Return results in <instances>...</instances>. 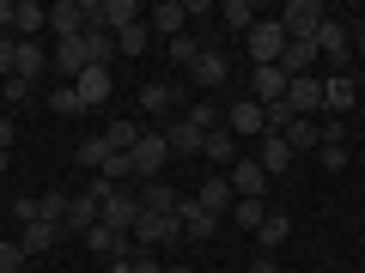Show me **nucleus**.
I'll return each instance as SVG.
<instances>
[{
  "label": "nucleus",
  "instance_id": "f257e3e1",
  "mask_svg": "<svg viewBox=\"0 0 365 273\" xmlns=\"http://www.w3.org/2000/svg\"><path fill=\"white\" fill-rule=\"evenodd\" d=\"M91 25H98V0H55V6H49V31H55V43L86 37Z\"/></svg>",
  "mask_w": 365,
  "mask_h": 273
},
{
  "label": "nucleus",
  "instance_id": "f03ea898",
  "mask_svg": "<svg viewBox=\"0 0 365 273\" xmlns=\"http://www.w3.org/2000/svg\"><path fill=\"white\" fill-rule=\"evenodd\" d=\"M244 43H250V61L256 67H274L280 55H287V25H280V18H256Z\"/></svg>",
  "mask_w": 365,
  "mask_h": 273
},
{
  "label": "nucleus",
  "instance_id": "7ed1b4c3",
  "mask_svg": "<svg viewBox=\"0 0 365 273\" xmlns=\"http://www.w3.org/2000/svg\"><path fill=\"white\" fill-rule=\"evenodd\" d=\"M128 158H134V182H158V170L170 164V140L146 128L140 140H134V152H128Z\"/></svg>",
  "mask_w": 365,
  "mask_h": 273
},
{
  "label": "nucleus",
  "instance_id": "20e7f679",
  "mask_svg": "<svg viewBox=\"0 0 365 273\" xmlns=\"http://www.w3.org/2000/svg\"><path fill=\"white\" fill-rule=\"evenodd\" d=\"M182 237V219L177 213H140V225H134V249H165V243H177Z\"/></svg>",
  "mask_w": 365,
  "mask_h": 273
},
{
  "label": "nucleus",
  "instance_id": "39448f33",
  "mask_svg": "<svg viewBox=\"0 0 365 273\" xmlns=\"http://www.w3.org/2000/svg\"><path fill=\"white\" fill-rule=\"evenodd\" d=\"M317 55L329 61V73H347V61H353V31L341 25V18H323V31H317Z\"/></svg>",
  "mask_w": 365,
  "mask_h": 273
},
{
  "label": "nucleus",
  "instance_id": "423d86ee",
  "mask_svg": "<svg viewBox=\"0 0 365 273\" xmlns=\"http://www.w3.org/2000/svg\"><path fill=\"white\" fill-rule=\"evenodd\" d=\"M323 6L317 0H292V6H280V25H287V37L292 43H317V31H323Z\"/></svg>",
  "mask_w": 365,
  "mask_h": 273
},
{
  "label": "nucleus",
  "instance_id": "0eeeda50",
  "mask_svg": "<svg viewBox=\"0 0 365 273\" xmlns=\"http://www.w3.org/2000/svg\"><path fill=\"white\" fill-rule=\"evenodd\" d=\"M98 225H110V231H122V237H134V225H140V195H134L128 182H122L116 195L104 200V213H98Z\"/></svg>",
  "mask_w": 365,
  "mask_h": 273
},
{
  "label": "nucleus",
  "instance_id": "6e6552de",
  "mask_svg": "<svg viewBox=\"0 0 365 273\" xmlns=\"http://www.w3.org/2000/svg\"><path fill=\"white\" fill-rule=\"evenodd\" d=\"M225 182H232V195H237V200H262V188H268L274 176H268V170L256 164V158H237V164H232V176H225Z\"/></svg>",
  "mask_w": 365,
  "mask_h": 273
},
{
  "label": "nucleus",
  "instance_id": "1a4fd4ad",
  "mask_svg": "<svg viewBox=\"0 0 365 273\" xmlns=\"http://www.w3.org/2000/svg\"><path fill=\"white\" fill-rule=\"evenodd\" d=\"M250 97H256L262 109L287 104V73H280V67H250Z\"/></svg>",
  "mask_w": 365,
  "mask_h": 273
},
{
  "label": "nucleus",
  "instance_id": "9d476101",
  "mask_svg": "<svg viewBox=\"0 0 365 273\" xmlns=\"http://www.w3.org/2000/svg\"><path fill=\"white\" fill-rule=\"evenodd\" d=\"M287 109H292V116H317V109H323V79H317V73L287 79Z\"/></svg>",
  "mask_w": 365,
  "mask_h": 273
},
{
  "label": "nucleus",
  "instance_id": "9b49d317",
  "mask_svg": "<svg viewBox=\"0 0 365 273\" xmlns=\"http://www.w3.org/2000/svg\"><path fill=\"white\" fill-rule=\"evenodd\" d=\"M353 104H359V79H353V73H329L323 79V109H329V116H347Z\"/></svg>",
  "mask_w": 365,
  "mask_h": 273
},
{
  "label": "nucleus",
  "instance_id": "f8f14e48",
  "mask_svg": "<svg viewBox=\"0 0 365 273\" xmlns=\"http://www.w3.org/2000/svg\"><path fill=\"white\" fill-rule=\"evenodd\" d=\"M189 79H195L201 91H220L225 79H232V61H225L220 49H201V55H195V67H189Z\"/></svg>",
  "mask_w": 365,
  "mask_h": 273
},
{
  "label": "nucleus",
  "instance_id": "ddd939ff",
  "mask_svg": "<svg viewBox=\"0 0 365 273\" xmlns=\"http://www.w3.org/2000/svg\"><path fill=\"white\" fill-rule=\"evenodd\" d=\"M73 91H79V104H86V109H98V104H110L116 79H110V67H86V73L73 79Z\"/></svg>",
  "mask_w": 365,
  "mask_h": 273
},
{
  "label": "nucleus",
  "instance_id": "4468645a",
  "mask_svg": "<svg viewBox=\"0 0 365 273\" xmlns=\"http://www.w3.org/2000/svg\"><path fill=\"white\" fill-rule=\"evenodd\" d=\"M79 243H86V249H91V255H98V261H116V255H128V249H134V237L110 231V225H91V231L79 237Z\"/></svg>",
  "mask_w": 365,
  "mask_h": 273
},
{
  "label": "nucleus",
  "instance_id": "2eb2a0df",
  "mask_svg": "<svg viewBox=\"0 0 365 273\" xmlns=\"http://www.w3.org/2000/svg\"><path fill=\"white\" fill-rule=\"evenodd\" d=\"M225 128H232L237 140H244V134H268V109H262L256 97H237L232 116H225Z\"/></svg>",
  "mask_w": 365,
  "mask_h": 273
},
{
  "label": "nucleus",
  "instance_id": "dca6fc26",
  "mask_svg": "<svg viewBox=\"0 0 365 273\" xmlns=\"http://www.w3.org/2000/svg\"><path fill=\"white\" fill-rule=\"evenodd\" d=\"M232 182H225V176H207V182H201V188H195V207L201 213H213V219H225V213H232Z\"/></svg>",
  "mask_w": 365,
  "mask_h": 273
},
{
  "label": "nucleus",
  "instance_id": "f3484780",
  "mask_svg": "<svg viewBox=\"0 0 365 273\" xmlns=\"http://www.w3.org/2000/svg\"><path fill=\"white\" fill-rule=\"evenodd\" d=\"M61 243V225H49V219H31V225H19V249H25L31 261L43 255V249H55Z\"/></svg>",
  "mask_w": 365,
  "mask_h": 273
},
{
  "label": "nucleus",
  "instance_id": "a211bd4d",
  "mask_svg": "<svg viewBox=\"0 0 365 273\" xmlns=\"http://www.w3.org/2000/svg\"><path fill=\"white\" fill-rule=\"evenodd\" d=\"M98 213H104V207H98V200H91L86 188H79V195H73V207H67V219H61V237H86L91 225H98Z\"/></svg>",
  "mask_w": 365,
  "mask_h": 273
},
{
  "label": "nucleus",
  "instance_id": "6ab92c4d",
  "mask_svg": "<svg viewBox=\"0 0 365 273\" xmlns=\"http://www.w3.org/2000/svg\"><path fill=\"white\" fill-rule=\"evenodd\" d=\"M140 6H134V0H98V25L110 31V37H116V31H128V25H140Z\"/></svg>",
  "mask_w": 365,
  "mask_h": 273
},
{
  "label": "nucleus",
  "instance_id": "aec40b11",
  "mask_svg": "<svg viewBox=\"0 0 365 273\" xmlns=\"http://www.w3.org/2000/svg\"><path fill=\"white\" fill-rule=\"evenodd\" d=\"M177 219H182V237H189V243H207V237L220 231V219H213V213H201L195 200H177Z\"/></svg>",
  "mask_w": 365,
  "mask_h": 273
},
{
  "label": "nucleus",
  "instance_id": "412c9836",
  "mask_svg": "<svg viewBox=\"0 0 365 273\" xmlns=\"http://www.w3.org/2000/svg\"><path fill=\"white\" fill-rule=\"evenodd\" d=\"M292 158H299V152H292V146L280 140V134H262V152H256V164L268 170V176H287V170H292Z\"/></svg>",
  "mask_w": 365,
  "mask_h": 273
},
{
  "label": "nucleus",
  "instance_id": "4be33fe9",
  "mask_svg": "<svg viewBox=\"0 0 365 273\" xmlns=\"http://www.w3.org/2000/svg\"><path fill=\"white\" fill-rule=\"evenodd\" d=\"M182 25H189V6L182 0H165V6L146 13V31H165V37H182Z\"/></svg>",
  "mask_w": 365,
  "mask_h": 273
},
{
  "label": "nucleus",
  "instance_id": "5701e85b",
  "mask_svg": "<svg viewBox=\"0 0 365 273\" xmlns=\"http://www.w3.org/2000/svg\"><path fill=\"white\" fill-rule=\"evenodd\" d=\"M280 140H287L292 152H323V122H317V116H299L287 134H280Z\"/></svg>",
  "mask_w": 365,
  "mask_h": 273
},
{
  "label": "nucleus",
  "instance_id": "b1692460",
  "mask_svg": "<svg viewBox=\"0 0 365 273\" xmlns=\"http://www.w3.org/2000/svg\"><path fill=\"white\" fill-rule=\"evenodd\" d=\"M49 67V55H43V43H19L13 49V79H31L37 85V73Z\"/></svg>",
  "mask_w": 365,
  "mask_h": 273
},
{
  "label": "nucleus",
  "instance_id": "393cba45",
  "mask_svg": "<svg viewBox=\"0 0 365 273\" xmlns=\"http://www.w3.org/2000/svg\"><path fill=\"white\" fill-rule=\"evenodd\" d=\"M165 140H170V152H182V158H195V152H201V140H207V134H201V128H195V122H189V116H182V122H170V128H165Z\"/></svg>",
  "mask_w": 365,
  "mask_h": 273
},
{
  "label": "nucleus",
  "instance_id": "a878e982",
  "mask_svg": "<svg viewBox=\"0 0 365 273\" xmlns=\"http://www.w3.org/2000/svg\"><path fill=\"white\" fill-rule=\"evenodd\" d=\"M49 25V6H37V0H19V18H13V31H19V43H37V31Z\"/></svg>",
  "mask_w": 365,
  "mask_h": 273
},
{
  "label": "nucleus",
  "instance_id": "bb28decb",
  "mask_svg": "<svg viewBox=\"0 0 365 273\" xmlns=\"http://www.w3.org/2000/svg\"><path fill=\"white\" fill-rule=\"evenodd\" d=\"M79 49H86V61H91V67H110V55H116V37H110L104 25H91L86 37H79Z\"/></svg>",
  "mask_w": 365,
  "mask_h": 273
},
{
  "label": "nucleus",
  "instance_id": "cd10ccee",
  "mask_svg": "<svg viewBox=\"0 0 365 273\" xmlns=\"http://www.w3.org/2000/svg\"><path fill=\"white\" fill-rule=\"evenodd\" d=\"M201 158H213V164H237V134L232 128H213L207 140H201Z\"/></svg>",
  "mask_w": 365,
  "mask_h": 273
},
{
  "label": "nucleus",
  "instance_id": "c85d7f7f",
  "mask_svg": "<svg viewBox=\"0 0 365 273\" xmlns=\"http://www.w3.org/2000/svg\"><path fill=\"white\" fill-rule=\"evenodd\" d=\"M256 6H250V0H220V25L225 31H244V37H250V25H256Z\"/></svg>",
  "mask_w": 365,
  "mask_h": 273
},
{
  "label": "nucleus",
  "instance_id": "c756f323",
  "mask_svg": "<svg viewBox=\"0 0 365 273\" xmlns=\"http://www.w3.org/2000/svg\"><path fill=\"white\" fill-rule=\"evenodd\" d=\"M177 188H170V182H146L140 188V213H177Z\"/></svg>",
  "mask_w": 365,
  "mask_h": 273
},
{
  "label": "nucleus",
  "instance_id": "7c9ffc66",
  "mask_svg": "<svg viewBox=\"0 0 365 273\" xmlns=\"http://www.w3.org/2000/svg\"><path fill=\"white\" fill-rule=\"evenodd\" d=\"M170 104H177V85H165V79H153V85H140V109H146V116H165Z\"/></svg>",
  "mask_w": 365,
  "mask_h": 273
},
{
  "label": "nucleus",
  "instance_id": "2f4dec72",
  "mask_svg": "<svg viewBox=\"0 0 365 273\" xmlns=\"http://www.w3.org/2000/svg\"><path fill=\"white\" fill-rule=\"evenodd\" d=\"M140 122H128V116H116V122H110V128H104V140H110V152H134V140H140Z\"/></svg>",
  "mask_w": 365,
  "mask_h": 273
},
{
  "label": "nucleus",
  "instance_id": "473e14b6",
  "mask_svg": "<svg viewBox=\"0 0 365 273\" xmlns=\"http://www.w3.org/2000/svg\"><path fill=\"white\" fill-rule=\"evenodd\" d=\"M287 237H292V219H287V213H268V219H262V231H256V243H262V249H280Z\"/></svg>",
  "mask_w": 365,
  "mask_h": 273
},
{
  "label": "nucleus",
  "instance_id": "72a5a7b5",
  "mask_svg": "<svg viewBox=\"0 0 365 273\" xmlns=\"http://www.w3.org/2000/svg\"><path fill=\"white\" fill-rule=\"evenodd\" d=\"M67 207H73V195H67V188H49V195H37V219H49V225H61V219H67Z\"/></svg>",
  "mask_w": 365,
  "mask_h": 273
},
{
  "label": "nucleus",
  "instance_id": "f704fd0d",
  "mask_svg": "<svg viewBox=\"0 0 365 273\" xmlns=\"http://www.w3.org/2000/svg\"><path fill=\"white\" fill-rule=\"evenodd\" d=\"M146 43H153L146 18H140V25H128V31H116V55H134V61H140V55H146Z\"/></svg>",
  "mask_w": 365,
  "mask_h": 273
},
{
  "label": "nucleus",
  "instance_id": "c9c22d12",
  "mask_svg": "<svg viewBox=\"0 0 365 273\" xmlns=\"http://www.w3.org/2000/svg\"><path fill=\"white\" fill-rule=\"evenodd\" d=\"M79 164H91V170L110 164V140L104 134H86V140H79Z\"/></svg>",
  "mask_w": 365,
  "mask_h": 273
},
{
  "label": "nucleus",
  "instance_id": "e433bc0d",
  "mask_svg": "<svg viewBox=\"0 0 365 273\" xmlns=\"http://www.w3.org/2000/svg\"><path fill=\"white\" fill-rule=\"evenodd\" d=\"M182 116L195 122L201 134H213V128H225V109H220V104H189V109H182Z\"/></svg>",
  "mask_w": 365,
  "mask_h": 273
},
{
  "label": "nucleus",
  "instance_id": "4c0bfd02",
  "mask_svg": "<svg viewBox=\"0 0 365 273\" xmlns=\"http://www.w3.org/2000/svg\"><path fill=\"white\" fill-rule=\"evenodd\" d=\"M262 219H268V207H262V200H232V225H244V231H262Z\"/></svg>",
  "mask_w": 365,
  "mask_h": 273
},
{
  "label": "nucleus",
  "instance_id": "58836bf2",
  "mask_svg": "<svg viewBox=\"0 0 365 273\" xmlns=\"http://www.w3.org/2000/svg\"><path fill=\"white\" fill-rule=\"evenodd\" d=\"M195 55H201V43L189 37V31H182V37H170V67H182V73H189V67H195Z\"/></svg>",
  "mask_w": 365,
  "mask_h": 273
},
{
  "label": "nucleus",
  "instance_id": "ea45409f",
  "mask_svg": "<svg viewBox=\"0 0 365 273\" xmlns=\"http://www.w3.org/2000/svg\"><path fill=\"white\" fill-rule=\"evenodd\" d=\"M19 267H31V255L19 249V237H0V273H19Z\"/></svg>",
  "mask_w": 365,
  "mask_h": 273
},
{
  "label": "nucleus",
  "instance_id": "a19ab883",
  "mask_svg": "<svg viewBox=\"0 0 365 273\" xmlns=\"http://www.w3.org/2000/svg\"><path fill=\"white\" fill-rule=\"evenodd\" d=\"M49 109H55V116H79L86 104H79V91H73V85H55V91H49Z\"/></svg>",
  "mask_w": 365,
  "mask_h": 273
},
{
  "label": "nucleus",
  "instance_id": "79ce46f5",
  "mask_svg": "<svg viewBox=\"0 0 365 273\" xmlns=\"http://www.w3.org/2000/svg\"><path fill=\"white\" fill-rule=\"evenodd\" d=\"M13 49H19V37L0 31V79H13Z\"/></svg>",
  "mask_w": 365,
  "mask_h": 273
},
{
  "label": "nucleus",
  "instance_id": "37998d69",
  "mask_svg": "<svg viewBox=\"0 0 365 273\" xmlns=\"http://www.w3.org/2000/svg\"><path fill=\"white\" fill-rule=\"evenodd\" d=\"M323 170L335 176V170H347V146H323Z\"/></svg>",
  "mask_w": 365,
  "mask_h": 273
},
{
  "label": "nucleus",
  "instance_id": "c03bdc74",
  "mask_svg": "<svg viewBox=\"0 0 365 273\" xmlns=\"http://www.w3.org/2000/svg\"><path fill=\"white\" fill-rule=\"evenodd\" d=\"M13 219H19V225H31V219H37V195H25V200H13Z\"/></svg>",
  "mask_w": 365,
  "mask_h": 273
},
{
  "label": "nucleus",
  "instance_id": "a18cd8bd",
  "mask_svg": "<svg viewBox=\"0 0 365 273\" xmlns=\"http://www.w3.org/2000/svg\"><path fill=\"white\" fill-rule=\"evenodd\" d=\"M31 97V79H6V104H25Z\"/></svg>",
  "mask_w": 365,
  "mask_h": 273
},
{
  "label": "nucleus",
  "instance_id": "49530a36",
  "mask_svg": "<svg viewBox=\"0 0 365 273\" xmlns=\"http://www.w3.org/2000/svg\"><path fill=\"white\" fill-rule=\"evenodd\" d=\"M13 18H19V0H0V31H13Z\"/></svg>",
  "mask_w": 365,
  "mask_h": 273
},
{
  "label": "nucleus",
  "instance_id": "de8ad7c7",
  "mask_svg": "<svg viewBox=\"0 0 365 273\" xmlns=\"http://www.w3.org/2000/svg\"><path fill=\"white\" fill-rule=\"evenodd\" d=\"M0 152H13V116H0Z\"/></svg>",
  "mask_w": 365,
  "mask_h": 273
},
{
  "label": "nucleus",
  "instance_id": "09e8293b",
  "mask_svg": "<svg viewBox=\"0 0 365 273\" xmlns=\"http://www.w3.org/2000/svg\"><path fill=\"white\" fill-rule=\"evenodd\" d=\"M250 273H287V267H274V261H250Z\"/></svg>",
  "mask_w": 365,
  "mask_h": 273
},
{
  "label": "nucleus",
  "instance_id": "8fccbe9b",
  "mask_svg": "<svg viewBox=\"0 0 365 273\" xmlns=\"http://www.w3.org/2000/svg\"><path fill=\"white\" fill-rule=\"evenodd\" d=\"M353 49H359V55H365V25H359V31H353Z\"/></svg>",
  "mask_w": 365,
  "mask_h": 273
},
{
  "label": "nucleus",
  "instance_id": "3c124183",
  "mask_svg": "<svg viewBox=\"0 0 365 273\" xmlns=\"http://www.w3.org/2000/svg\"><path fill=\"white\" fill-rule=\"evenodd\" d=\"M165 273H195V267H189V261H182V267H165Z\"/></svg>",
  "mask_w": 365,
  "mask_h": 273
},
{
  "label": "nucleus",
  "instance_id": "603ef678",
  "mask_svg": "<svg viewBox=\"0 0 365 273\" xmlns=\"http://www.w3.org/2000/svg\"><path fill=\"white\" fill-rule=\"evenodd\" d=\"M19 273H37V267H19Z\"/></svg>",
  "mask_w": 365,
  "mask_h": 273
}]
</instances>
